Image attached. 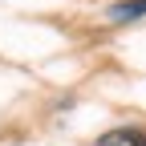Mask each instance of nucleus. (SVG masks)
Listing matches in <instances>:
<instances>
[{
  "label": "nucleus",
  "instance_id": "nucleus-1",
  "mask_svg": "<svg viewBox=\"0 0 146 146\" xmlns=\"http://www.w3.org/2000/svg\"><path fill=\"white\" fill-rule=\"evenodd\" d=\"M146 12V0H126V4H114V21H134V16H142Z\"/></svg>",
  "mask_w": 146,
  "mask_h": 146
},
{
  "label": "nucleus",
  "instance_id": "nucleus-2",
  "mask_svg": "<svg viewBox=\"0 0 146 146\" xmlns=\"http://www.w3.org/2000/svg\"><path fill=\"white\" fill-rule=\"evenodd\" d=\"M118 142H130V146H146V134H138V130H118V134H106V138H102V146H118Z\"/></svg>",
  "mask_w": 146,
  "mask_h": 146
}]
</instances>
